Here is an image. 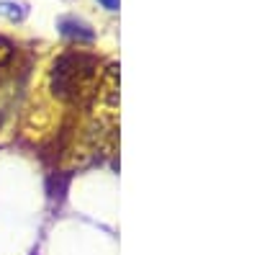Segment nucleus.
Listing matches in <instances>:
<instances>
[{
	"mask_svg": "<svg viewBox=\"0 0 257 255\" xmlns=\"http://www.w3.org/2000/svg\"><path fill=\"white\" fill-rule=\"evenodd\" d=\"M98 62L88 54H64L54 62L52 88L54 96L67 103H85L98 93Z\"/></svg>",
	"mask_w": 257,
	"mask_h": 255,
	"instance_id": "obj_1",
	"label": "nucleus"
},
{
	"mask_svg": "<svg viewBox=\"0 0 257 255\" xmlns=\"http://www.w3.org/2000/svg\"><path fill=\"white\" fill-rule=\"evenodd\" d=\"M62 34H67V36H77V39H93V31L85 26V24H80V21H75V18H64L62 21Z\"/></svg>",
	"mask_w": 257,
	"mask_h": 255,
	"instance_id": "obj_2",
	"label": "nucleus"
},
{
	"mask_svg": "<svg viewBox=\"0 0 257 255\" xmlns=\"http://www.w3.org/2000/svg\"><path fill=\"white\" fill-rule=\"evenodd\" d=\"M11 57H13V44L6 39H0V67H6L11 62Z\"/></svg>",
	"mask_w": 257,
	"mask_h": 255,
	"instance_id": "obj_3",
	"label": "nucleus"
},
{
	"mask_svg": "<svg viewBox=\"0 0 257 255\" xmlns=\"http://www.w3.org/2000/svg\"><path fill=\"white\" fill-rule=\"evenodd\" d=\"M21 6H13V3H0V11H3V13H8L11 18H21V16H24V11H18Z\"/></svg>",
	"mask_w": 257,
	"mask_h": 255,
	"instance_id": "obj_4",
	"label": "nucleus"
},
{
	"mask_svg": "<svg viewBox=\"0 0 257 255\" xmlns=\"http://www.w3.org/2000/svg\"><path fill=\"white\" fill-rule=\"evenodd\" d=\"M100 3L108 8V11H118V0H100Z\"/></svg>",
	"mask_w": 257,
	"mask_h": 255,
	"instance_id": "obj_5",
	"label": "nucleus"
}]
</instances>
